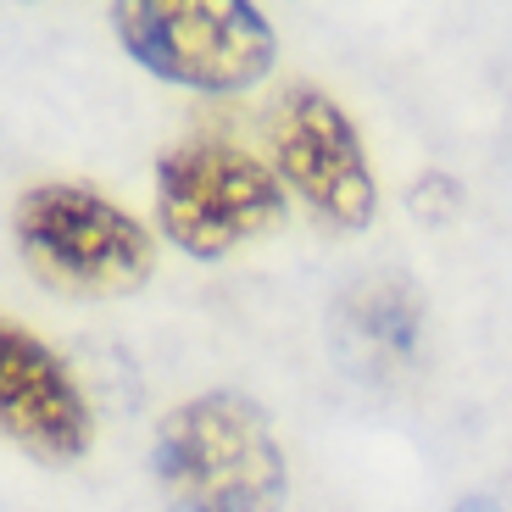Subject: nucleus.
<instances>
[{
  "mask_svg": "<svg viewBox=\"0 0 512 512\" xmlns=\"http://www.w3.org/2000/svg\"><path fill=\"white\" fill-rule=\"evenodd\" d=\"M151 474L167 512H279L290 496L268 412L240 390L190 396L156 423Z\"/></svg>",
  "mask_w": 512,
  "mask_h": 512,
  "instance_id": "1",
  "label": "nucleus"
},
{
  "mask_svg": "<svg viewBox=\"0 0 512 512\" xmlns=\"http://www.w3.org/2000/svg\"><path fill=\"white\" fill-rule=\"evenodd\" d=\"M0 429L39 462H73L90 451V407L67 362L17 318L0 323Z\"/></svg>",
  "mask_w": 512,
  "mask_h": 512,
  "instance_id": "6",
  "label": "nucleus"
},
{
  "mask_svg": "<svg viewBox=\"0 0 512 512\" xmlns=\"http://www.w3.org/2000/svg\"><path fill=\"white\" fill-rule=\"evenodd\" d=\"M112 34L145 73L206 95H240L273 67V28L251 0H117Z\"/></svg>",
  "mask_w": 512,
  "mask_h": 512,
  "instance_id": "3",
  "label": "nucleus"
},
{
  "mask_svg": "<svg viewBox=\"0 0 512 512\" xmlns=\"http://www.w3.org/2000/svg\"><path fill=\"white\" fill-rule=\"evenodd\" d=\"M17 251L45 290L62 295H134L156 273V240L134 212L90 184H34L12 212Z\"/></svg>",
  "mask_w": 512,
  "mask_h": 512,
  "instance_id": "2",
  "label": "nucleus"
},
{
  "mask_svg": "<svg viewBox=\"0 0 512 512\" xmlns=\"http://www.w3.org/2000/svg\"><path fill=\"white\" fill-rule=\"evenodd\" d=\"M268 145L284 190L301 195L329 229H368L373 223L379 184H373V167L362 156L346 106L334 95L312 90V84L284 90L268 117Z\"/></svg>",
  "mask_w": 512,
  "mask_h": 512,
  "instance_id": "5",
  "label": "nucleus"
},
{
  "mask_svg": "<svg viewBox=\"0 0 512 512\" xmlns=\"http://www.w3.org/2000/svg\"><path fill=\"white\" fill-rule=\"evenodd\" d=\"M423 307L401 279H368L340 301V346L357 368L401 373L418 357Z\"/></svg>",
  "mask_w": 512,
  "mask_h": 512,
  "instance_id": "7",
  "label": "nucleus"
},
{
  "mask_svg": "<svg viewBox=\"0 0 512 512\" xmlns=\"http://www.w3.org/2000/svg\"><path fill=\"white\" fill-rule=\"evenodd\" d=\"M156 223L184 256L218 262L284 223V179L229 140H184L156 167Z\"/></svg>",
  "mask_w": 512,
  "mask_h": 512,
  "instance_id": "4",
  "label": "nucleus"
},
{
  "mask_svg": "<svg viewBox=\"0 0 512 512\" xmlns=\"http://www.w3.org/2000/svg\"><path fill=\"white\" fill-rule=\"evenodd\" d=\"M457 512H501V507H496L490 496H462V501H457Z\"/></svg>",
  "mask_w": 512,
  "mask_h": 512,
  "instance_id": "8",
  "label": "nucleus"
}]
</instances>
